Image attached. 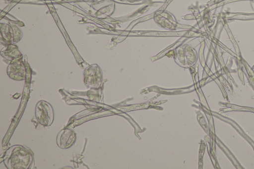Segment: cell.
I'll use <instances>...</instances> for the list:
<instances>
[{
	"instance_id": "obj_1",
	"label": "cell",
	"mask_w": 254,
	"mask_h": 169,
	"mask_svg": "<svg viewBox=\"0 0 254 169\" xmlns=\"http://www.w3.org/2000/svg\"><path fill=\"white\" fill-rule=\"evenodd\" d=\"M35 113L37 120L42 124L48 126L52 123L53 119V109L47 103H44V108L43 107V102L38 103Z\"/></svg>"
},
{
	"instance_id": "obj_2",
	"label": "cell",
	"mask_w": 254,
	"mask_h": 169,
	"mask_svg": "<svg viewBox=\"0 0 254 169\" xmlns=\"http://www.w3.org/2000/svg\"><path fill=\"white\" fill-rule=\"evenodd\" d=\"M75 134L72 130L66 129L60 132L57 137V143L62 148L69 147L74 143Z\"/></svg>"
}]
</instances>
